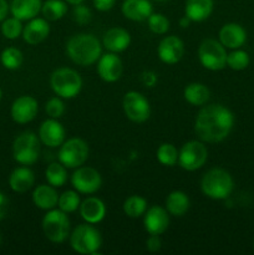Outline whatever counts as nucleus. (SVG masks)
<instances>
[{
	"label": "nucleus",
	"mask_w": 254,
	"mask_h": 255,
	"mask_svg": "<svg viewBox=\"0 0 254 255\" xmlns=\"http://www.w3.org/2000/svg\"><path fill=\"white\" fill-rule=\"evenodd\" d=\"M234 126V115L228 107L212 104L202 107L194 121V132L204 143L224 141Z\"/></svg>",
	"instance_id": "nucleus-1"
},
{
	"label": "nucleus",
	"mask_w": 254,
	"mask_h": 255,
	"mask_svg": "<svg viewBox=\"0 0 254 255\" xmlns=\"http://www.w3.org/2000/svg\"><path fill=\"white\" fill-rule=\"evenodd\" d=\"M66 55L74 64L91 66L102 55V45L95 35L80 32L67 40Z\"/></svg>",
	"instance_id": "nucleus-2"
},
{
	"label": "nucleus",
	"mask_w": 254,
	"mask_h": 255,
	"mask_svg": "<svg viewBox=\"0 0 254 255\" xmlns=\"http://www.w3.org/2000/svg\"><path fill=\"white\" fill-rule=\"evenodd\" d=\"M234 181L231 173L223 168H212L203 174L201 179V191L208 198L222 201L231 196Z\"/></svg>",
	"instance_id": "nucleus-3"
},
{
	"label": "nucleus",
	"mask_w": 254,
	"mask_h": 255,
	"mask_svg": "<svg viewBox=\"0 0 254 255\" xmlns=\"http://www.w3.org/2000/svg\"><path fill=\"white\" fill-rule=\"evenodd\" d=\"M50 86L61 99H74L81 92L82 79L79 72L70 67H59L50 76Z\"/></svg>",
	"instance_id": "nucleus-4"
},
{
	"label": "nucleus",
	"mask_w": 254,
	"mask_h": 255,
	"mask_svg": "<svg viewBox=\"0 0 254 255\" xmlns=\"http://www.w3.org/2000/svg\"><path fill=\"white\" fill-rule=\"evenodd\" d=\"M70 246L76 253L82 255H99L102 238L94 224H80L70 234Z\"/></svg>",
	"instance_id": "nucleus-5"
},
{
	"label": "nucleus",
	"mask_w": 254,
	"mask_h": 255,
	"mask_svg": "<svg viewBox=\"0 0 254 255\" xmlns=\"http://www.w3.org/2000/svg\"><path fill=\"white\" fill-rule=\"evenodd\" d=\"M40 138L31 131H25L12 143V157L21 166H31L40 157Z\"/></svg>",
	"instance_id": "nucleus-6"
},
{
	"label": "nucleus",
	"mask_w": 254,
	"mask_h": 255,
	"mask_svg": "<svg viewBox=\"0 0 254 255\" xmlns=\"http://www.w3.org/2000/svg\"><path fill=\"white\" fill-rule=\"evenodd\" d=\"M42 231L52 243H64L70 237V219L61 209H50L42 218Z\"/></svg>",
	"instance_id": "nucleus-7"
},
{
	"label": "nucleus",
	"mask_w": 254,
	"mask_h": 255,
	"mask_svg": "<svg viewBox=\"0 0 254 255\" xmlns=\"http://www.w3.org/2000/svg\"><path fill=\"white\" fill-rule=\"evenodd\" d=\"M89 144L79 137H72L60 146L59 162L66 168H77L84 166L89 158Z\"/></svg>",
	"instance_id": "nucleus-8"
},
{
	"label": "nucleus",
	"mask_w": 254,
	"mask_h": 255,
	"mask_svg": "<svg viewBox=\"0 0 254 255\" xmlns=\"http://www.w3.org/2000/svg\"><path fill=\"white\" fill-rule=\"evenodd\" d=\"M198 60L211 71H219L227 66L226 47L214 39H204L198 47Z\"/></svg>",
	"instance_id": "nucleus-9"
},
{
	"label": "nucleus",
	"mask_w": 254,
	"mask_h": 255,
	"mask_svg": "<svg viewBox=\"0 0 254 255\" xmlns=\"http://www.w3.org/2000/svg\"><path fill=\"white\" fill-rule=\"evenodd\" d=\"M208 159V149L204 142L188 141L182 146L178 153V164L184 171L193 172L202 168Z\"/></svg>",
	"instance_id": "nucleus-10"
},
{
	"label": "nucleus",
	"mask_w": 254,
	"mask_h": 255,
	"mask_svg": "<svg viewBox=\"0 0 254 255\" xmlns=\"http://www.w3.org/2000/svg\"><path fill=\"white\" fill-rule=\"evenodd\" d=\"M122 107L127 119L134 124H143L151 116V106L148 100L141 92H127L122 100Z\"/></svg>",
	"instance_id": "nucleus-11"
},
{
	"label": "nucleus",
	"mask_w": 254,
	"mask_h": 255,
	"mask_svg": "<svg viewBox=\"0 0 254 255\" xmlns=\"http://www.w3.org/2000/svg\"><path fill=\"white\" fill-rule=\"evenodd\" d=\"M71 184L75 191L82 194H94L101 188L102 177L92 167H77L71 176Z\"/></svg>",
	"instance_id": "nucleus-12"
},
{
	"label": "nucleus",
	"mask_w": 254,
	"mask_h": 255,
	"mask_svg": "<svg viewBox=\"0 0 254 255\" xmlns=\"http://www.w3.org/2000/svg\"><path fill=\"white\" fill-rule=\"evenodd\" d=\"M37 111H39V104L36 100L29 95H24L17 97L12 102L10 115L16 124L25 125L31 122L36 117Z\"/></svg>",
	"instance_id": "nucleus-13"
},
{
	"label": "nucleus",
	"mask_w": 254,
	"mask_h": 255,
	"mask_svg": "<svg viewBox=\"0 0 254 255\" xmlns=\"http://www.w3.org/2000/svg\"><path fill=\"white\" fill-rule=\"evenodd\" d=\"M159 60L167 65H174L182 60L184 55V44L178 36H166L159 41L157 47Z\"/></svg>",
	"instance_id": "nucleus-14"
},
{
	"label": "nucleus",
	"mask_w": 254,
	"mask_h": 255,
	"mask_svg": "<svg viewBox=\"0 0 254 255\" xmlns=\"http://www.w3.org/2000/svg\"><path fill=\"white\" fill-rule=\"evenodd\" d=\"M166 208L161 206H152L147 208L143 214V226L148 234L161 236L167 231L169 224V216Z\"/></svg>",
	"instance_id": "nucleus-15"
},
{
	"label": "nucleus",
	"mask_w": 254,
	"mask_h": 255,
	"mask_svg": "<svg viewBox=\"0 0 254 255\" xmlns=\"http://www.w3.org/2000/svg\"><path fill=\"white\" fill-rule=\"evenodd\" d=\"M124 65L115 52H107L100 56L97 61V74L105 82H116L121 77Z\"/></svg>",
	"instance_id": "nucleus-16"
},
{
	"label": "nucleus",
	"mask_w": 254,
	"mask_h": 255,
	"mask_svg": "<svg viewBox=\"0 0 254 255\" xmlns=\"http://www.w3.org/2000/svg\"><path fill=\"white\" fill-rule=\"evenodd\" d=\"M37 136L42 144L55 148L64 143L66 132H65L64 126L56 119H49L40 125Z\"/></svg>",
	"instance_id": "nucleus-17"
},
{
	"label": "nucleus",
	"mask_w": 254,
	"mask_h": 255,
	"mask_svg": "<svg viewBox=\"0 0 254 255\" xmlns=\"http://www.w3.org/2000/svg\"><path fill=\"white\" fill-rule=\"evenodd\" d=\"M247 41V31L237 22H228L219 30V42L228 49H241Z\"/></svg>",
	"instance_id": "nucleus-18"
},
{
	"label": "nucleus",
	"mask_w": 254,
	"mask_h": 255,
	"mask_svg": "<svg viewBox=\"0 0 254 255\" xmlns=\"http://www.w3.org/2000/svg\"><path fill=\"white\" fill-rule=\"evenodd\" d=\"M131 44V35L124 27H111L107 30L102 39V45L105 49L110 52H119L125 51Z\"/></svg>",
	"instance_id": "nucleus-19"
},
{
	"label": "nucleus",
	"mask_w": 254,
	"mask_h": 255,
	"mask_svg": "<svg viewBox=\"0 0 254 255\" xmlns=\"http://www.w3.org/2000/svg\"><path fill=\"white\" fill-rule=\"evenodd\" d=\"M50 34V25L45 17H34L29 20L22 29V39L29 45H37L47 39Z\"/></svg>",
	"instance_id": "nucleus-20"
},
{
	"label": "nucleus",
	"mask_w": 254,
	"mask_h": 255,
	"mask_svg": "<svg viewBox=\"0 0 254 255\" xmlns=\"http://www.w3.org/2000/svg\"><path fill=\"white\" fill-rule=\"evenodd\" d=\"M80 214L86 223L97 224L106 216V206L97 197H87L80 204Z\"/></svg>",
	"instance_id": "nucleus-21"
},
{
	"label": "nucleus",
	"mask_w": 254,
	"mask_h": 255,
	"mask_svg": "<svg viewBox=\"0 0 254 255\" xmlns=\"http://www.w3.org/2000/svg\"><path fill=\"white\" fill-rule=\"evenodd\" d=\"M121 11L131 21H144L153 12L149 0H125Z\"/></svg>",
	"instance_id": "nucleus-22"
},
{
	"label": "nucleus",
	"mask_w": 254,
	"mask_h": 255,
	"mask_svg": "<svg viewBox=\"0 0 254 255\" xmlns=\"http://www.w3.org/2000/svg\"><path fill=\"white\" fill-rule=\"evenodd\" d=\"M41 6V0H12L10 4V12L21 21H29L39 15Z\"/></svg>",
	"instance_id": "nucleus-23"
},
{
	"label": "nucleus",
	"mask_w": 254,
	"mask_h": 255,
	"mask_svg": "<svg viewBox=\"0 0 254 255\" xmlns=\"http://www.w3.org/2000/svg\"><path fill=\"white\" fill-rule=\"evenodd\" d=\"M35 183V174L27 166L17 167L9 177V186L16 193L30 191Z\"/></svg>",
	"instance_id": "nucleus-24"
},
{
	"label": "nucleus",
	"mask_w": 254,
	"mask_h": 255,
	"mask_svg": "<svg viewBox=\"0 0 254 255\" xmlns=\"http://www.w3.org/2000/svg\"><path fill=\"white\" fill-rule=\"evenodd\" d=\"M32 202L37 208L42 211H50L57 206L59 202V194H57L55 187L51 184H40L32 192Z\"/></svg>",
	"instance_id": "nucleus-25"
},
{
	"label": "nucleus",
	"mask_w": 254,
	"mask_h": 255,
	"mask_svg": "<svg viewBox=\"0 0 254 255\" xmlns=\"http://www.w3.org/2000/svg\"><path fill=\"white\" fill-rule=\"evenodd\" d=\"M213 7V0H187L184 15L188 16L192 22H201L211 16Z\"/></svg>",
	"instance_id": "nucleus-26"
},
{
	"label": "nucleus",
	"mask_w": 254,
	"mask_h": 255,
	"mask_svg": "<svg viewBox=\"0 0 254 255\" xmlns=\"http://www.w3.org/2000/svg\"><path fill=\"white\" fill-rule=\"evenodd\" d=\"M189 206V197L182 191L171 192L166 198L167 212L173 217H183L188 212Z\"/></svg>",
	"instance_id": "nucleus-27"
},
{
	"label": "nucleus",
	"mask_w": 254,
	"mask_h": 255,
	"mask_svg": "<svg viewBox=\"0 0 254 255\" xmlns=\"http://www.w3.org/2000/svg\"><path fill=\"white\" fill-rule=\"evenodd\" d=\"M184 100L193 106H203L211 97V91L201 82H192L184 87Z\"/></svg>",
	"instance_id": "nucleus-28"
},
{
	"label": "nucleus",
	"mask_w": 254,
	"mask_h": 255,
	"mask_svg": "<svg viewBox=\"0 0 254 255\" xmlns=\"http://www.w3.org/2000/svg\"><path fill=\"white\" fill-rule=\"evenodd\" d=\"M45 177H46L47 183L51 184L55 188H60V187L65 186V183L67 182L66 167L60 162L50 163L45 171Z\"/></svg>",
	"instance_id": "nucleus-29"
},
{
	"label": "nucleus",
	"mask_w": 254,
	"mask_h": 255,
	"mask_svg": "<svg viewBox=\"0 0 254 255\" xmlns=\"http://www.w3.org/2000/svg\"><path fill=\"white\" fill-rule=\"evenodd\" d=\"M41 12L47 21H56L65 16L67 12V5L62 0H46L42 4Z\"/></svg>",
	"instance_id": "nucleus-30"
},
{
	"label": "nucleus",
	"mask_w": 254,
	"mask_h": 255,
	"mask_svg": "<svg viewBox=\"0 0 254 255\" xmlns=\"http://www.w3.org/2000/svg\"><path fill=\"white\" fill-rule=\"evenodd\" d=\"M147 211V201L141 196H129L124 202V212L129 218H139Z\"/></svg>",
	"instance_id": "nucleus-31"
},
{
	"label": "nucleus",
	"mask_w": 254,
	"mask_h": 255,
	"mask_svg": "<svg viewBox=\"0 0 254 255\" xmlns=\"http://www.w3.org/2000/svg\"><path fill=\"white\" fill-rule=\"evenodd\" d=\"M0 61L5 69L17 70L22 65L24 56H22V52L16 47H6L5 50H2L1 55H0Z\"/></svg>",
	"instance_id": "nucleus-32"
},
{
	"label": "nucleus",
	"mask_w": 254,
	"mask_h": 255,
	"mask_svg": "<svg viewBox=\"0 0 254 255\" xmlns=\"http://www.w3.org/2000/svg\"><path fill=\"white\" fill-rule=\"evenodd\" d=\"M80 204H81V201H80L77 191H65L59 196L57 206H59V209H61L65 213H74L80 208Z\"/></svg>",
	"instance_id": "nucleus-33"
},
{
	"label": "nucleus",
	"mask_w": 254,
	"mask_h": 255,
	"mask_svg": "<svg viewBox=\"0 0 254 255\" xmlns=\"http://www.w3.org/2000/svg\"><path fill=\"white\" fill-rule=\"evenodd\" d=\"M179 151L172 143H162L157 149V159L161 164L167 167H172L178 163Z\"/></svg>",
	"instance_id": "nucleus-34"
},
{
	"label": "nucleus",
	"mask_w": 254,
	"mask_h": 255,
	"mask_svg": "<svg viewBox=\"0 0 254 255\" xmlns=\"http://www.w3.org/2000/svg\"><path fill=\"white\" fill-rule=\"evenodd\" d=\"M251 57L248 52L241 49H234L233 51L227 54V66L234 71H242L249 66Z\"/></svg>",
	"instance_id": "nucleus-35"
},
{
	"label": "nucleus",
	"mask_w": 254,
	"mask_h": 255,
	"mask_svg": "<svg viewBox=\"0 0 254 255\" xmlns=\"http://www.w3.org/2000/svg\"><path fill=\"white\" fill-rule=\"evenodd\" d=\"M22 26L21 20L16 19V17H7V19L2 20L1 24V34L4 35L6 39L15 40L22 35Z\"/></svg>",
	"instance_id": "nucleus-36"
},
{
	"label": "nucleus",
	"mask_w": 254,
	"mask_h": 255,
	"mask_svg": "<svg viewBox=\"0 0 254 255\" xmlns=\"http://www.w3.org/2000/svg\"><path fill=\"white\" fill-rule=\"evenodd\" d=\"M147 24L148 29L157 35H163L169 30V20L159 12H152L147 19Z\"/></svg>",
	"instance_id": "nucleus-37"
},
{
	"label": "nucleus",
	"mask_w": 254,
	"mask_h": 255,
	"mask_svg": "<svg viewBox=\"0 0 254 255\" xmlns=\"http://www.w3.org/2000/svg\"><path fill=\"white\" fill-rule=\"evenodd\" d=\"M45 111L50 119L59 120L65 114V104L61 97L56 96L50 99L45 105Z\"/></svg>",
	"instance_id": "nucleus-38"
},
{
	"label": "nucleus",
	"mask_w": 254,
	"mask_h": 255,
	"mask_svg": "<svg viewBox=\"0 0 254 255\" xmlns=\"http://www.w3.org/2000/svg\"><path fill=\"white\" fill-rule=\"evenodd\" d=\"M72 19L75 20V22H77L79 25H86L91 21L92 19V12L86 5L77 4L74 5V10H72Z\"/></svg>",
	"instance_id": "nucleus-39"
},
{
	"label": "nucleus",
	"mask_w": 254,
	"mask_h": 255,
	"mask_svg": "<svg viewBox=\"0 0 254 255\" xmlns=\"http://www.w3.org/2000/svg\"><path fill=\"white\" fill-rule=\"evenodd\" d=\"M146 248L147 251L151 253H157L161 251L162 248V242L159 236H154V234H149L148 239L146 241Z\"/></svg>",
	"instance_id": "nucleus-40"
},
{
	"label": "nucleus",
	"mask_w": 254,
	"mask_h": 255,
	"mask_svg": "<svg viewBox=\"0 0 254 255\" xmlns=\"http://www.w3.org/2000/svg\"><path fill=\"white\" fill-rule=\"evenodd\" d=\"M141 81L142 84L146 85L147 87H153L154 85L158 81V77H157V74L153 71H144L142 72L141 75Z\"/></svg>",
	"instance_id": "nucleus-41"
},
{
	"label": "nucleus",
	"mask_w": 254,
	"mask_h": 255,
	"mask_svg": "<svg viewBox=\"0 0 254 255\" xmlns=\"http://www.w3.org/2000/svg\"><path fill=\"white\" fill-rule=\"evenodd\" d=\"M116 4V0H94V6L99 11H109Z\"/></svg>",
	"instance_id": "nucleus-42"
},
{
	"label": "nucleus",
	"mask_w": 254,
	"mask_h": 255,
	"mask_svg": "<svg viewBox=\"0 0 254 255\" xmlns=\"http://www.w3.org/2000/svg\"><path fill=\"white\" fill-rule=\"evenodd\" d=\"M6 209H7V199L5 197L4 193L0 192V221L5 217L6 214Z\"/></svg>",
	"instance_id": "nucleus-43"
},
{
	"label": "nucleus",
	"mask_w": 254,
	"mask_h": 255,
	"mask_svg": "<svg viewBox=\"0 0 254 255\" xmlns=\"http://www.w3.org/2000/svg\"><path fill=\"white\" fill-rule=\"evenodd\" d=\"M10 6L6 0H0V21L6 19L7 12H9Z\"/></svg>",
	"instance_id": "nucleus-44"
},
{
	"label": "nucleus",
	"mask_w": 254,
	"mask_h": 255,
	"mask_svg": "<svg viewBox=\"0 0 254 255\" xmlns=\"http://www.w3.org/2000/svg\"><path fill=\"white\" fill-rule=\"evenodd\" d=\"M192 20L189 19L188 16H186L184 15L183 17H181V20H179V25H181V27H183V29H186V27H188L189 25H191Z\"/></svg>",
	"instance_id": "nucleus-45"
},
{
	"label": "nucleus",
	"mask_w": 254,
	"mask_h": 255,
	"mask_svg": "<svg viewBox=\"0 0 254 255\" xmlns=\"http://www.w3.org/2000/svg\"><path fill=\"white\" fill-rule=\"evenodd\" d=\"M65 1L69 2V4H71V5H77V4H81L84 0H65Z\"/></svg>",
	"instance_id": "nucleus-46"
},
{
	"label": "nucleus",
	"mask_w": 254,
	"mask_h": 255,
	"mask_svg": "<svg viewBox=\"0 0 254 255\" xmlns=\"http://www.w3.org/2000/svg\"><path fill=\"white\" fill-rule=\"evenodd\" d=\"M154 1H159V2H163V1H167V0H154Z\"/></svg>",
	"instance_id": "nucleus-47"
},
{
	"label": "nucleus",
	"mask_w": 254,
	"mask_h": 255,
	"mask_svg": "<svg viewBox=\"0 0 254 255\" xmlns=\"http://www.w3.org/2000/svg\"><path fill=\"white\" fill-rule=\"evenodd\" d=\"M1 97H2V91H1V89H0V100H1Z\"/></svg>",
	"instance_id": "nucleus-48"
},
{
	"label": "nucleus",
	"mask_w": 254,
	"mask_h": 255,
	"mask_svg": "<svg viewBox=\"0 0 254 255\" xmlns=\"http://www.w3.org/2000/svg\"><path fill=\"white\" fill-rule=\"evenodd\" d=\"M0 244H1V234H0Z\"/></svg>",
	"instance_id": "nucleus-49"
}]
</instances>
